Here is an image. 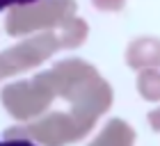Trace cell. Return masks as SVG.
I'll return each mask as SVG.
<instances>
[{
    "label": "cell",
    "mask_w": 160,
    "mask_h": 146,
    "mask_svg": "<svg viewBox=\"0 0 160 146\" xmlns=\"http://www.w3.org/2000/svg\"><path fill=\"white\" fill-rule=\"evenodd\" d=\"M0 146H37V144L30 139H23V137H16V139H5Z\"/></svg>",
    "instance_id": "1"
},
{
    "label": "cell",
    "mask_w": 160,
    "mask_h": 146,
    "mask_svg": "<svg viewBox=\"0 0 160 146\" xmlns=\"http://www.w3.org/2000/svg\"><path fill=\"white\" fill-rule=\"evenodd\" d=\"M37 0H2V7H12V5H32Z\"/></svg>",
    "instance_id": "2"
}]
</instances>
